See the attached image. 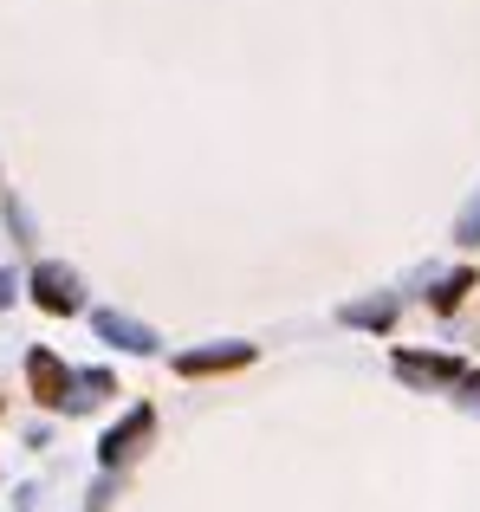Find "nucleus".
I'll use <instances>...</instances> for the list:
<instances>
[{
    "mask_svg": "<svg viewBox=\"0 0 480 512\" xmlns=\"http://www.w3.org/2000/svg\"><path fill=\"white\" fill-rule=\"evenodd\" d=\"M33 299L46 305L52 318H65V312H78V299H85V286H78V273H72V266L46 260V266H33Z\"/></svg>",
    "mask_w": 480,
    "mask_h": 512,
    "instance_id": "obj_1",
    "label": "nucleus"
},
{
    "mask_svg": "<svg viewBox=\"0 0 480 512\" xmlns=\"http://www.w3.org/2000/svg\"><path fill=\"white\" fill-rule=\"evenodd\" d=\"M150 428H156V409H150V402H137V409H130L124 422H117L111 435L98 441V461H104V467H124L130 454H137L143 441H150Z\"/></svg>",
    "mask_w": 480,
    "mask_h": 512,
    "instance_id": "obj_2",
    "label": "nucleus"
},
{
    "mask_svg": "<svg viewBox=\"0 0 480 512\" xmlns=\"http://www.w3.org/2000/svg\"><path fill=\"white\" fill-rule=\"evenodd\" d=\"M26 383L46 409H65V389H72V370H65L52 350H26Z\"/></svg>",
    "mask_w": 480,
    "mask_h": 512,
    "instance_id": "obj_3",
    "label": "nucleus"
},
{
    "mask_svg": "<svg viewBox=\"0 0 480 512\" xmlns=\"http://www.w3.org/2000/svg\"><path fill=\"white\" fill-rule=\"evenodd\" d=\"M91 331H98L104 344H117V350H137V357H150V350H156V331L137 325V318H124V312H98V318H91Z\"/></svg>",
    "mask_w": 480,
    "mask_h": 512,
    "instance_id": "obj_4",
    "label": "nucleus"
},
{
    "mask_svg": "<svg viewBox=\"0 0 480 512\" xmlns=\"http://www.w3.org/2000/svg\"><path fill=\"white\" fill-rule=\"evenodd\" d=\"M240 363H253V344H208V350H182L176 370H182V376H215V370H240Z\"/></svg>",
    "mask_w": 480,
    "mask_h": 512,
    "instance_id": "obj_5",
    "label": "nucleus"
},
{
    "mask_svg": "<svg viewBox=\"0 0 480 512\" xmlns=\"http://www.w3.org/2000/svg\"><path fill=\"white\" fill-rule=\"evenodd\" d=\"M396 370H403L409 383H448V376H461V363L455 357H422V350H403Z\"/></svg>",
    "mask_w": 480,
    "mask_h": 512,
    "instance_id": "obj_6",
    "label": "nucleus"
},
{
    "mask_svg": "<svg viewBox=\"0 0 480 512\" xmlns=\"http://www.w3.org/2000/svg\"><path fill=\"white\" fill-rule=\"evenodd\" d=\"M104 396H111V370H85L65 389V409H91V402H104Z\"/></svg>",
    "mask_w": 480,
    "mask_h": 512,
    "instance_id": "obj_7",
    "label": "nucleus"
},
{
    "mask_svg": "<svg viewBox=\"0 0 480 512\" xmlns=\"http://www.w3.org/2000/svg\"><path fill=\"white\" fill-rule=\"evenodd\" d=\"M344 325H364V331H390V318H396V299H364V305H344Z\"/></svg>",
    "mask_w": 480,
    "mask_h": 512,
    "instance_id": "obj_8",
    "label": "nucleus"
},
{
    "mask_svg": "<svg viewBox=\"0 0 480 512\" xmlns=\"http://www.w3.org/2000/svg\"><path fill=\"white\" fill-rule=\"evenodd\" d=\"M455 240H461V247H480V195L468 201V208H461V221H455Z\"/></svg>",
    "mask_w": 480,
    "mask_h": 512,
    "instance_id": "obj_9",
    "label": "nucleus"
},
{
    "mask_svg": "<svg viewBox=\"0 0 480 512\" xmlns=\"http://www.w3.org/2000/svg\"><path fill=\"white\" fill-rule=\"evenodd\" d=\"M474 286V273H455V279H442V292H435V312H455L461 305V292Z\"/></svg>",
    "mask_w": 480,
    "mask_h": 512,
    "instance_id": "obj_10",
    "label": "nucleus"
},
{
    "mask_svg": "<svg viewBox=\"0 0 480 512\" xmlns=\"http://www.w3.org/2000/svg\"><path fill=\"white\" fill-rule=\"evenodd\" d=\"M0 305H13V273L0 266Z\"/></svg>",
    "mask_w": 480,
    "mask_h": 512,
    "instance_id": "obj_11",
    "label": "nucleus"
},
{
    "mask_svg": "<svg viewBox=\"0 0 480 512\" xmlns=\"http://www.w3.org/2000/svg\"><path fill=\"white\" fill-rule=\"evenodd\" d=\"M468 402H474V409H480V376H468Z\"/></svg>",
    "mask_w": 480,
    "mask_h": 512,
    "instance_id": "obj_12",
    "label": "nucleus"
}]
</instances>
